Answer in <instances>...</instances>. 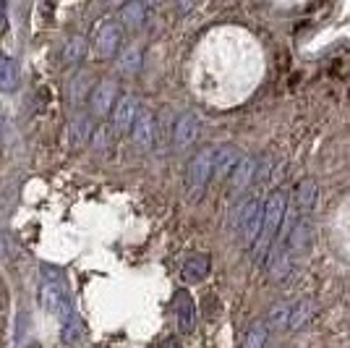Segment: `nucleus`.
Masks as SVG:
<instances>
[{
	"mask_svg": "<svg viewBox=\"0 0 350 348\" xmlns=\"http://www.w3.org/2000/svg\"><path fill=\"white\" fill-rule=\"evenodd\" d=\"M144 21H146V5L144 3H139V0L126 3V5L120 8V14H118L120 29H139Z\"/></svg>",
	"mask_w": 350,
	"mask_h": 348,
	"instance_id": "obj_16",
	"label": "nucleus"
},
{
	"mask_svg": "<svg viewBox=\"0 0 350 348\" xmlns=\"http://www.w3.org/2000/svg\"><path fill=\"white\" fill-rule=\"evenodd\" d=\"M139 97L136 95H120L116 102V108L110 110V121H113V131L116 134H129L133 126V121L139 116Z\"/></svg>",
	"mask_w": 350,
	"mask_h": 348,
	"instance_id": "obj_9",
	"label": "nucleus"
},
{
	"mask_svg": "<svg viewBox=\"0 0 350 348\" xmlns=\"http://www.w3.org/2000/svg\"><path fill=\"white\" fill-rule=\"evenodd\" d=\"M212 165H215V145H204L191 155L189 165H186V175H183L186 194L191 199H199L206 191V186L212 184Z\"/></svg>",
	"mask_w": 350,
	"mask_h": 348,
	"instance_id": "obj_4",
	"label": "nucleus"
},
{
	"mask_svg": "<svg viewBox=\"0 0 350 348\" xmlns=\"http://www.w3.org/2000/svg\"><path fill=\"white\" fill-rule=\"evenodd\" d=\"M129 134H131L133 147H136L139 152L154 149V142H157V118H154V113L139 110V116H136Z\"/></svg>",
	"mask_w": 350,
	"mask_h": 348,
	"instance_id": "obj_8",
	"label": "nucleus"
},
{
	"mask_svg": "<svg viewBox=\"0 0 350 348\" xmlns=\"http://www.w3.org/2000/svg\"><path fill=\"white\" fill-rule=\"evenodd\" d=\"M238 149L233 145H215V165H212V181H228L233 168L238 165Z\"/></svg>",
	"mask_w": 350,
	"mask_h": 348,
	"instance_id": "obj_13",
	"label": "nucleus"
},
{
	"mask_svg": "<svg viewBox=\"0 0 350 348\" xmlns=\"http://www.w3.org/2000/svg\"><path fill=\"white\" fill-rule=\"evenodd\" d=\"M288 319H291V304L275 301L267 309L264 325H267V330H288Z\"/></svg>",
	"mask_w": 350,
	"mask_h": 348,
	"instance_id": "obj_18",
	"label": "nucleus"
},
{
	"mask_svg": "<svg viewBox=\"0 0 350 348\" xmlns=\"http://www.w3.org/2000/svg\"><path fill=\"white\" fill-rule=\"evenodd\" d=\"M8 29V8H5V3H0V34H5Z\"/></svg>",
	"mask_w": 350,
	"mask_h": 348,
	"instance_id": "obj_24",
	"label": "nucleus"
},
{
	"mask_svg": "<svg viewBox=\"0 0 350 348\" xmlns=\"http://www.w3.org/2000/svg\"><path fill=\"white\" fill-rule=\"evenodd\" d=\"M314 314V301L311 299H301L295 306H291V319H288V330H301Z\"/></svg>",
	"mask_w": 350,
	"mask_h": 348,
	"instance_id": "obj_21",
	"label": "nucleus"
},
{
	"mask_svg": "<svg viewBox=\"0 0 350 348\" xmlns=\"http://www.w3.org/2000/svg\"><path fill=\"white\" fill-rule=\"evenodd\" d=\"M230 231L246 249L254 247L256 236L262 231V199L259 197H243L230 212Z\"/></svg>",
	"mask_w": 350,
	"mask_h": 348,
	"instance_id": "obj_3",
	"label": "nucleus"
},
{
	"mask_svg": "<svg viewBox=\"0 0 350 348\" xmlns=\"http://www.w3.org/2000/svg\"><path fill=\"white\" fill-rule=\"evenodd\" d=\"M160 348H183V346H180L178 338H165V340L160 343Z\"/></svg>",
	"mask_w": 350,
	"mask_h": 348,
	"instance_id": "obj_25",
	"label": "nucleus"
},
{
	"mask_svg": "<svg viewBox=\"0 0 350 348\" xmlns=\"http://www.w3.org/2000/svg\"><path fill=\"white\" fill-rule=\"evenodd\" d=\"M123 47V29L118 21H105L94 37V50L100 58H116Z\"/></svg>",
	"mask_w": 350,
	"mask_h": 348,
	"instance_id": "obj_10",
	"label": "nucleus"
},
{
	"mask_svg": "<svg viewBox=\"0 0 350 348\" xmlns=\"http://www.w3.org/2000/svg\"><path fill=\"white\" fill-rule=\"evenodd\" d=\"M317 197H319V184L314 175H304L295 186H293V194L288 199V210H293L295 218H311V210L317 204Z\"/></svg>",
	"mask_w": 350,
	"mask_h": 348,
	"instance_id": "obj_6",
	"label": "nucleus"
},
{
	"mask_svg": "<svg viewBox=\"0 0 350 348\" xmlns=\"http://www.w3.org/2000/svg\"><path fill=\"white\" fill-rule=\"evenodd\" d=\"M0 131H3V118H0Z\"/></svg>",
	"mask_w": 350,
	"mask_h": 348,
	"instance_id": "obj_26",
	"label": "nucleus"
},
{
	"mask_svg": "<svg viewBox=\"0 0 350 348\" xmlns=\"http://www.w3.org/2000/svg\"><path fill=\"white\" fill-rule=\"evenodd\" d=\"M183 277L189 280V283H202L209 273H212V257L209 254H191L189 260L183 262Z\"/></svg>",
	"mask_w": 350,
	"mask_h": 348,
	"instance_id": "obj_15",
	"label": "nucleus"
},
{
	"mask_svg": "<svg viewBox=\"0 0 350 348\" xmlns=\"http://www.w3.org/2000/svg\"><path fill=\"white\" fill-rule=\"evenodd\" d=\"M42 283H40V306H42L47 314L58 317L60 322L73 314L71 309V296H68V286H66V277L60 270L44 264L42 270Z\"/></svg>",
	"mask_w": 350,
	"mask_h": 348,
	"instance_id": "obj_2",
	"label": "nucleus"
},
{
	"mask_svg": "<svg viewBox=\"0 0 350 348\" xmlns=\"http://www.w3.org/2000/svg\"><path fill=\"white\" fill-rule=\"evenodd\" d=\"M142 60H144V55H142V47H136V45H129L120 55H118V71L126 73V76H133V73H139V69H142Z\"/></svg>",
	"mask_w": 350,
	"mask_h": 348,
	"instance_id": "obj_20",
	"label": "nucleus"
},
{
	"mask_svg": "<svg viewBox=\"0 0 350 348\" xmlns=\"http://www.w3.org/2000/svg\"><path fill=\"white\" fill-rule=\"evenodd\" d=\"M18 79H21L18 63L14 58H8L5 53H0V92H16Z\"/></svg>",
	"mask_w": 350,
	"mask_h": 348,
	"instance_id": "obj_17",
	"label": "nucleus"
},
{
	"mask_svg": "<svg viewBox=\"0 0 350 348\" xmlns=\"http://www.w3.org/2000/svg\"><path fill=\"white\" fill-rule=\"evenodd\" d=\"M275 348H280V346H275Z\"/></svg>",
	"mask_w": 350,
	"mask_h": 348,
	"instance_id": "obj_27",
	"label": "nucleus"
},
{
	"mask_svg": "<svg viewBox=\"0 0 350 348\" xmlns=\"http://www.w3.org/2000/svg\"><path fill=\"white\" fill-rule=\"evenodd\" d=\"M173 314L175 325L183 335H189L196 327V304L191 299V293L186 288H178L173 296Z\"/></svg>",
	"mask_w": 350,
	"mask_h": 348,
	"instance_id": "obj_12",
	"label": "nucleus"
},
{
	"mask_svg": "<svg viewBox=\"0 0 350 348\" xmlns=\"http://www.w3.org/2000/svg\"><path fill=\"white\" fill-rule=\"evenodd\" d=\"M81 335H84V325H81V319L76 317V314H71V317L63 322L60 338H63V343L73 346V343H79V340H81Z\"/></svg>",
	"mask_w": 350,
	"mask_h": 348,
	"instance_id": "obj_22",
	"label": "nucleus"
},
{
	"mask_svg": "<svg viewBox=\"0 0 350 348\" xmlns=\"http://www.w3.org/2000/svg\"><path fill=\"white\" fill-rule=\"evenodd\" d=\"M202 134V118L193 110H186L173 121V131H170V147L175 152H186L189 147L196 145Z\"/></svg>",
	"mask_w": 350,
	"mask_h": 348,
	"instance_id": "obj_5",
	"label": "nucleus"
},
{
	"mask_svg": "<svg viewBox=\"0 0 350 348\" xmlns=\"http://www.w3.org/2000/svg\"><path fill=\"white\" fill-rule=\"evenodd\" d=\"M269 343V330L264 325V319H254L243 333V346L241 348H267Z\"/></svg>",
	"mask_w": 350,
	"mask_h": 348,
	"instance_id": "obj_19",
	"label": "nucleus"
},
{
	"mask_svg": "<svg viewBox=\"0 0 350 348\" xmlns=\"http://www.w3.org/2000/svg\"><path fill=\"white\" fill-rule=\"evenodd\" d=\"M118 97H120L118 82L107 76V79H103V82H97L94 89H92V95H89V110H92L97 118L110 116V110L116 108Z\"/></svg>",
	"mask_w": 350,
	"mask_h": 348,
	"instance_id": "obj_7",
	"label": "nucleus"
},
{
	"mask_svg": "<svg viewBox=\"0 0 350 348\" xmlns=\"http://www.w3.org/2000/svg\"><path fill=\"white\" fill-rule=\"evenodd\" d=\"M285 215H288V194L282 189L269 191V197L262 202V231L256 236L251 254H254V267L262 270L267 267V260L272 254V247L278 244L280 231L285 225Z\"/></svg>",
	"mask_w": 350,
	"mask_h": 348,
	"instance_id": "obj_1",
	"label": "nucleus"
},
{
	"mask_svg": "<svg viewBox=\"0 0 350 348\" xmlns=\"http://www.w3.org/2000/svg\"><path fill=\"white\" fill-rule=\"evenodd\" d=\"M256 168H259V158L256 155H243V158L238 160V165L233 168L230 178H228V186H230L233 197H241L256 181Z\"/></svg>",
	"mask_w": 350,
	"mask_h": 348,
	"instance_id": "obj_11",
	"label": "nucleus"
},
{
	"mask_svg": "<svg viewBox=\"0 0 350 348\" xmlns=\"http://www.w3.org/2000/svg\"><path fill=\"white\" fill-rule=\"evenodd\" d=\"M87 47H89V40L87 34H71L66 42H63V53H60V60H63V66H79L81 60L87 58Z\"/></svg>",
	"mask_w": 350,
	"mask_h": 348,
	"instance_id": "obj_14",
	"label": "nucleus"
},
{
	"mask_svg": "<svg viewBox=\"0 0 350 348\" xmlns=\"http://www.w3.org/2000/svg\"><path fill=\"white\" fill-rule=\"evenodd\" d=\"M89 134H92V126H89V118H79L76 123H73V142L76 145H84L89 139Z\"/></svg>",
	"mask_w": 350,
	"mask_h": 348,
	"instance_id": "obj_23",
	"label": "nucleus"
}]
</instances>
